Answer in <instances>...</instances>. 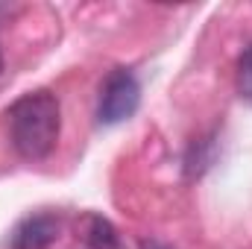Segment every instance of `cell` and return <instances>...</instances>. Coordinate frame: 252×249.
<instances>
[{
    "label": "cell",
    "mask_w": 252,
    "mask_h": 249,
    "mask_svg": "<svg viewBox=\"0 0 252 249\" xmlns=\"http://www.w3.org/2000/svg\"><path fill=\"white\" fill-rule=\"evenodd\" d=\"M144 249H167V247H161V244H144Z\"/></svg>",
    "instance_id": "cell-6"
},
{
    "label": "cell",
    "mask_w": 252,
    "mask_h": 249,
    "mask_svg": "<svg viewBox=\"0 0 252 249\" xmlns=\"http://www.w3.org/2000/svg\"><path fill=\"white\" fill-rule=\"evenodd\" d=\"M56 238H59V217L41 211L15 226L9 238V249H50Z\"/></svg>",
    "instance_id": "cell-3"
},
{
    "label": "cell",
    "mask_w": 252,
    "mask_h": 249,
    "mask_svg": "<svg viewBox=\"0 0 252 249\" xmlns=\"http://www.w3.org/2000/svg\"><path fill=\"white\" fill-rule=\"evenodd\" d=\"M138 106H141V85H138L135 73L126 67H115L100 85L97 121L106 126L124 124L138 112Z\"/></svg>",
    "instance_id": "cell-2"
},
{
    "label": "cell",
    "mask_w": 252,
    "mask_h": 249,
    "mask_svg": "<svg viewBox=\"0 0 252 249\" xmlns=\"http://www.w3.org/2000/svg\"><path fill=\"white\" fill-rule=\"evenodd\" d=\"M0 70H3V53H0Z\"/></svg>",
    "instance_id": "cell-7"
},
{
    "label": "cell",
    "mask_w": 252,
    "mask_h": 249,
    "mask_svg": "<svg viewBox=\"0 0 252 249\" xmlns=\"http://www.w3.org/2000/svg\"><path fill=\"white\" fill-rule=\"evenodd\" d=\"M238 94L252 106V41L244 47L241 62H238Z\"/></svg>",
    "instance_id": "cell-5"
},
{
    "label": "cell",
    "mask_w": 252,
    "mask_h": 249,
    "mask_svg": "<svg viewBox=\"0 0 252 249\" xmlns=\"http://www.w3.org/2000/svg\"><path fill=\"white\" fill-rule=\"evenodd\" d=\"M79 232H82V241L91 249H124L118 229L100 214H85L79 223Z\"/></svg>",
    "instance_id": "cell-4"
},
{
    "label": "cell",
    "mask_w": 252,
    "mask_h": 249,
    "mask_svg": "<svg viewBox=\"0 0 252 249\" xmlns=\"http://www.w3.org/2000/svg\"><path fill=\"white\" fill-rule=\"evenodd\" d=\"M6 124H9V141L24 161H44L56 150L62 132L59 97L44 88L24 94L9 106Z\"/></svg>",
    "instance_id": "cell-1"
}]
</instances>
